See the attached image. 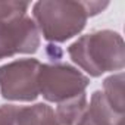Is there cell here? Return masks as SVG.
Masks as SVG:
<instances>
[{
	"mask_svg": "<svg viewBox=\"0 0 125 125\" xmlns=\"http://www.w3.org/2000/svg\"><path fill=\"white\" fill-rule=\"evenodd\" d=\"M107 2H38L32 13L37 28L49 41H66L85 27L87 18L99 13Z\"/></svg>",
	"mask_w": 125,
	"mask_h": 125,
	"instance_id": "1",
	"label": "cell"
},
{
	"mask_svg": "<svg viewBox=\"0 0 125 125\" xmlns=\"http://www.w3.org/2000/svg\"><path fill=\"white\" fill-rule=\"evenodd\" d=\"M68 53L75 63L91 77L109 71H119L125 65L124 40L113 31H96L78 38Z\"/></svg>",
	"mask_w": 125,
	"mask_h": 125,
	"instance_id": "2",
	"label": "cell"
},
{
	"mask_svg": "<svg viewBox=\"0 0 125 125\" xmlns=\"http://www.w3.org/2000/svg\"><path fill=\"white\" fill-rule=\"evenodd\" d=\"M30 3L0 2V59L34 53L40 46L35 22L27 15Z\"/></svg>",
	"mask_w": 125,
	"mask_h": 125,
	"instance_id": "3",
	"label": "cell"
},
{
	"mask_svg": "<svg viewBox=\"0 0 125 125\" xmlns=\"http://www.w3.org/2000/svg\"><path fill=\"white\" fill-rule=\"evenodd\" d=\"M88 85V78L78 69L63 65H40L38 90L49 102L62 103L68 99L80 96Z\"/></svg>",
	"mask_w": 125,
	"mask_h": 125,
	"instance_id": "4",
	"label": "cell"
},
{
	"mask_svg": "<svg viewBox=\"0 0 125 125\" xmlns=\"http://www.w3.org/2000/svg\"><path fill=\"white\" fill-rule=\"evenodd\" d=\"M40 62L21 59L0 66V91L8 100H35L38 90Z\"/></svg>",
	"mask_w": 125,
	"mask_h": 125,
	"instance_id": "5",
	"label": "cell"
},
{
	"mask_svg": "<svg viewBox=\"0 0 125 125\" xmlns=\"http://www.w3.org/2000/svg\"><path fill=\"white\" fill-rule=\"evenodd\" d=\"M78 125H124V115L109 104L103 91H96Z\"/></svg>",
	"mask_w": 125,
	"mask_h": 125,
	"instance_id": "6",
	"label": "cell"
},
{
	"mask_svg": "<svg viewBox=\"0 0 125 125\" xmlns=\"http://www.w3.org/2000/svg\"><path fill=\"white\" fill-rule=\"evenodd\" d=\"M18 125H60L56 119L54 112L47 104H34L22 107L19 106L16 115Z\"/></svg>",
	"mask_w": 125,
	"mask_h": 125,
	"instance_id": "7",
	"label": "cell"
},
{
	"mask_svg": "<svg viewBox=\"0 0 125 125\" xmlns=\"http://www.w3.org/2000/svg\"><path fill=\"white\" fill-rule=\"evenodd\" d=\"M87 97L84 93L68 99L57 106L56 119L60 125H78L87 110Z\"/></svg>",
	"mask_w": 125,
	"mask_h": 125,
	"instance_id": "8",
	"label": "cell"
},
{
	"mask_svg": "<svg viewBox=\"0 0 125 125\" xmlns=\"http://www.w3.org/2000/svg\"><path fill=\"white\" fill-rule=\"evenodd\" d=\"M103 94L109 104L118 112L124 115V74L112 75L104 80L103 84Z\"/></svg>",
	"mask_w": 125,
	"mask_h": 125,
	"instance_id": "9",
	"label": "cell"
}]
</instances>
